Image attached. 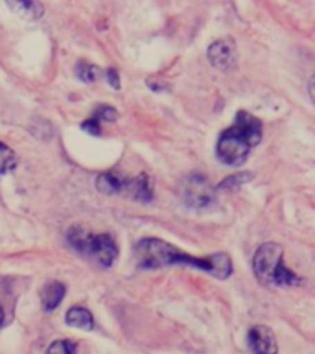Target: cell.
Segmentation results:
<instances>
[{
	"label": "cell",
	"instance_id": "ac0fdd59",
	"mask_svg": "<svg viewBox=\"0 0 315 354\" xmlns=\"http://www.w3.org/2000/svg\"><path fill=\"white\" fill-rule=\"evenodd\" d=\"M82 129H85V131H88L90 135H102V127H99V122L94 120V118H88V120H85L82 124Z\"/></svg>",
	"mask_w": 315,
	"mask_h": 354
},
{
	"label": "cell",
	"instance_id": "30bf717a",
	"mask_svg": "<svg viewBox=\"0 0 315 354\" xmlns=\"http://www.w3.org/2000/svg\"><path fill=\"white\" fill-rule=\"evenodd\" d=\"M65 323L74 328H82V330H93L94 319L93 314L83 306H72L65 315Z\"/></svg>",
	"mask_w": 315,
	"mask_h": 354
},
{
	"label": "cell",
	"instance_id": "5b68a950",
	"mask_svg": "<svg viewBox=\"0 0 315 354\" xmlns=\"http://www.w3.org/2000/svg\"><path fill=\"white\" fill-rule=\"evenodd\" d=\"M181 198L190 209H207L214 203L216 188L207 181L204 176L192 174L182 179Z\"/></svg>",
	"mask_w": 315,
	"mask_h": 354
},
{
	"label": "cell",
	"instance_id": "9a60e30c",
	"mask_svg": "<svg viewBox=\"0 0 315 354\" xmlns=\"http://www.w3.org/2000/svg\"><path fill=\"white\" fill-rule=\"evenodd\" d=\"M46 354H76V345L68 339H57L50 345Z\"/></svg>",
	"mask_w": 315,
	"mask_h": 354
},
{
	"label": "cell",
	"instance_id": "9c48e42d",
	"mask_svg": "<svg viewBox=\"0 0 315 354\" xmlns=\"http://www.w3.org/2000/svg\"><path fill=\"white\" fill-rule=\"evenodd\" d=\"M66 293V286L63 282H50L46 286L43 288V292H41V301H43V308L46 312H52L61 304L63 297H65Z\"/></svg>",
	"mask_w": 315,
	"mask_h": 354
},
{
	"label": "cell",
	"instance_id": "3957f363",
	"mask_svg": "<svg viewBox=\"0 0 315 354\" xmlns=\"http://www.w3.org/2000/svg\"><path fill=\"white\" fill-rule=\"evenodd\" d=\"M284 251L278 243L267 242L262 243L253 259L254 275L258 277L260 282H264L267 286H300L303 277L293 273L286 264H284Z\"/></svg>",
	"mask_w": 315,
	"mask_h": 354
},
{
	"label": "cell",
	"instance_id": "d6986e66",
	"mask_svg": "<svg viewBox=\"0 0 315 354\" xmlns=\"http://www.w3.org/2000/svg\"><path fill=\"white\" fill-rule=\"evenodd\" d=\"M105 80H107V83H109L115 91H120V76H118V72H116L115 68L105 71Z\"/></svg>",
	"mask_w": 315,
	"mask_h": 354
},
{
	"label": "cell",
	"instance_id": "2e32d148",
	"mask_svg": "<svg viewBox=\"0 0 315 354\" xmlns=\"http://www.w3.org/2000/svg\"><path fill=\"white\" fill-rule=\"evenodd\" d=\"M93 118L98 122H115L118 118V113L111 105H98L96 111H94Z\"/></svg>",
	"mask_w": 315,
	"mask_h": 354
},
{
	"label": "cell",
	"instance_id": "e0dca14e",
	"mask_svg": "<svg viewBox=\"0 0 315 354\" xmlns=\"http://www.w3.org/2000/svg\"><path fill=\"white\" fill-rule=\"evenodd\" d=\"M253 177V174H249V171H245V174H238V176H231V177H227L225 181H221L220 183V187H218V190H229V188L232 187H238V185H242V183L249 181Z\"/></svg>",
	"mask_w": 315,
	"mask_h": 354
},
{
	"label": "cell",
	"instance_id": "277c9868",
	"mask_svg": "<svg viewBox=\"0 0 315 354\" xmlns=\"http://www.w3.org/2000/svg\"><path fill=\"white\" fill-rule=\"evenodd\" d=\"M66 240L77 253L99 268H111L118 257V245L111 234H88L83 227L74 225L66 232Z\"/></svg>",
	"mask_w": 315,
	"mask_h": 354
},
{
	"label": "cell",
	"instance_id": "4fadbf2b",
	"mask_svg": "<svg viewBox=\"0 0 315 354\" xmlns=\"http://www.w3.org/2000/svg\"><path fill=\"white\" fill-rule=\"evenodd\" d=\"M15 166H17L15 151H13L8 144L0 142V176L10 174L11 170H15Z\"/></svg>",
	"mask_w": 315,
	"mask_h": 354
},
{
	"label": "cell",
	"instance_id": "5bb4252c",
	"mask_svg": "<svg viewBox=\"0 0 315 354\" xmlns=\"http://www.w3.org/2000/svg\"><path fill=\"white\" fill-rule=\"evenodd\" d=\"M76 74L79 80H83V82L93 83V82H98L99 76H102V71H99L98 66L90 65V63H77Z\"/></svg>",
	"mask_w": 315,
	"mask_h": 354
},
{
	"label": "cell",
	"instance_id": "8992f818",
	"mask_svg": "<svg viewBox=\"0 0 315 354\" xmlns=\"http://www.w3.org/2000/svg\"><path fill=\"white\" fill-rule=\"evenodd\" d=\"M210 63L220 68V71H229L236 63V44L231 37L218 39L209 46Z\"/></svg>",
	"mask_w": 315,
	"mask_h": 354
},
{
	"label": "cell",
	"instance_id": "8fae6325",
	"mask_svg": "<svg viewBox=\"0 0 315 354\" xmlns=\"http://www.w3.org/2000/svg\"><path fill=\"white\" fill-rule=\"evenodd\" d=\"M124 185H126V179L120 176H116L113 171H107V174H102L96 181V187L102 194H107V196H115V194H122L124 190Z\"/></svg>",
	"mask_w": 315,
	"mask_h": 354
},
{
	"label": "cell",
	"instance_id": "7a4b0ae2",
	"mask_svg": "<svg viewBox=\"0 0 315 354\" xmlns=\"http://www.w3.org/2000/svg\"><path fill=\"white\" fill-rule=\"evenodd\" d=\"M262 140V122L247 111H238L234 124L220 135L216 153L221 162L240 166L247 160L251 149Z\"/></svg>",
	"mask_w": 315,
	"mask_h": 354
},
{
	"label": "cell",
	"instance_id": "7c38bea8",
	"mask_svg": "<svg viewBox=\"0 0 315 354\" xmlns=\"http://www.w3.org/2000/svg\"><path fill=\"white\" fill-rule=\"evenodd\" d=\"M10 10H13L17 15L24 17V19H39L43 15V6L39 2H32V0H11L8 2Z\"/></svg>",
	"mask_w": 315,
	"mask_h": 354
},
{
	"label": "cell",
	"instance_id": "52a82bcc",
	"mask_svg": "<svg viewBox=\"0 0 315 354\" xmlns=\"http://www.w3.org/2000/svg\"><path fill=\"white\" fill-rule=\"evenodd\" d=\"M249 347L254 354H276L278 345H276L275 332L269 326L256 325L249 330Z\"/></svg>",
	"mask_w": 315,
	"mask_h": 354
},
{
	"label": "cell",
	"instance_id": "6da1fadb",
	"mask_svg": "<svg viewBox=\"0 0 315 354\" xmlns=\"http://www.w3.org/2000/svg\"><path fill=\"white\" fill-rule=\"evenodd\" d=\"M135 260L140 270H160V268L181 264L207 271L218 279H227L232 273L231 257L223 251L214 253L212 257L198 259V257H190L181 249H177L175 245L159 240V238H142L135 245Z\"/></svg>",
	"mask_w": 315,
	"mask_h": 354
},
{
	"label": "cell",
	"instance_id": "ba28073f",
	"mask_svg": "<svg viewBox=\"0 0 315 354\" xmlns=\"http://www.w3.org/2000/svg\"><path fill=\"white\" fill-rule=\"evenodd\" d=\"M127 196H131L133 199L137 201H142V203H148L153 199V190H151V185H149V177L146 174H140L138 177H133V179H126V185H124V190Z\"/></svg>",
	"mask_w": 315,
	"mask_h": 354
},
{
	"label": "cell",
	"instance_id": "ffe728a7",
	"mask_svg": "<svg viewBox=\"0 0 315 354\" xmlns=\"http://www.w3.org/2000/svg\"><path fill=\"white\" fill-rule=\"evenodd\" d=\"M2 323H4V308L0 306V326H2Z\"/></svg>",
	"mask_w": 315,
	"mask_h": 354
}]
</instances>
